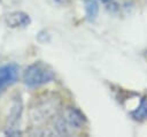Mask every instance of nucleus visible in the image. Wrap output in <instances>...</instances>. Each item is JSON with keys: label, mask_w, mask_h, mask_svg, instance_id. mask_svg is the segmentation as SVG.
Returning a JSON list of instances; mask_svg holds the SVG:
<instances>
[{"label": "nucleus", "mask_w": 147, "mask_h": 137, "mask_svg": "<svg viewBox=\"0 0 147 137\" xmlns=\"http://www.w3.org/2000/svg\"><path fill=\"white\" fill-rule=\"evenodd\" d=\"M60 109V98L54 93H44L32 101L29 109V117L33 125H40L56 116Z\"/></svg>", "instance_id": "obj_1"}, {"label": "nucleus", "mask_w": 147, "mask_h": 137, "mask_svg": "<svg viewBox=\"0 0 147 137\" xmlns=\"http://www.w3.org/2000/svg\"><path fill=\"white\" fill-rule=\"evenodd\" d=\"M85 124V116L74 107H67L62 111L54 121L53 134L71 136L83 129Z\"/></svg>", "instance_id": "obj_2"}, {"label": "nucleus", "mask_w": 147, "mask_h": 137, "mask_svg": "<svg viewBox=\"0 0 147 137\" xmlns=\"http://www.w3.org/2000/svg\"><path fill=\"white\" fill-rule=\"evenodd\" d=\"M23 83L29 87H38L55 78L53 68L41 61L30 64L23 73Z\"/></svg>", "instance_id": "obj_3"}, {"label": "nucleus", "mask_w": 147, "mask_h": 137, "mask_svg": "<svg viewBox=\"0 0 147 137\" xmlns=\"http://www.w3.org/2000/svg\"><path fill=\"white\" fill-rule=\"evenodd\" d=\"M18 67L14 63H7L0 67V94L18 78Z\"/></svg>", "instance_id": "obj_4"}, {"label": "nucleus", "mask_w": 147, "mask_h": 137, "mask_svg": "<svg viewBox=\"0 0 147 137\" xmlns=\"http://www.w3.org/2000/svg\"><path fill=\"white\" fill-rule=\"evenodd\" d=\"M6 23L10 28L26 26L30 23V17L23 12H13L6 16Z\"/></svg>", "instance_id": "obj_5"}, {"label": "nucleus", "mask_w": 147, "mask_h": 137, "mask_svg": "<svg viewBox=\"0 0 147 137\" xmlns=\"http://www.w3.org/2000/svg\"><path fill=\"white\" fill-rule=\"evenodd\" d=\"M131 116L137 121H144L147 119V98H142L137 109L131 112Z\"/></svg>", "instance_id": "obj_6"}, {"label": "nucleus", "mask_w": 147, "mask_h": 137, "mask_svg": "<svg viewBox=\"0 0 147 137\" xmlns=\"http://www.w3.org/2000/svg\"><path fill=\"white\" fill-rule=\"evenodd\" d=\"M99 12V5L95 0H85V13L90 21H94Z\"/></svg>", "instance_id": "obj_7"}, {"label": "nucleus", "mask_w": 147, "mask_h": 137, "mask_svg": "<svg viewBox=\"0 0 147 137\" xmlns=\"http://www.w3.org/2000/svg\"><path fill=\"white\" fill-rule=\"evenodd\" d=\"M56 2H60V3H63V2H67L68 0H55Z\"/></svg>", "instance_id": "obj_8"}, {"label": "nucleus", "mask_w": 147, "mask_h": 137, "mask_svg": "<svg viewBox=\"0 0 147 137\" xmlns=\"http://www.w3.org/2000/svg\"><path fill=\"white\" fill-rule=\"evenodd\" d=\"M99 1H101V2H110L111 0H99Z\"/></svg>", "instance_id": "obj_9"}, {"label": "nucleus", "mask_w": 147, "mask_h": 137, "mask_svg": "<svg viewBox=\"0 0 147 137\" xmlns=\"http://www.w3.org/2000/svg\"><path fill=\"white\" fill-rule=\"evenodd\" d=\"M146 58H147V52H146Z\"/></svg>", "instance_id": "obj_10"}]
</instances>
